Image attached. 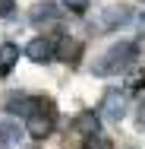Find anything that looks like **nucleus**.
Instances as JSON below:
<instances>
[{
  "label": "nucleus",
  "instance_id": "f257e3e1",
  "mask_svg": "<svg viewBox=\"0 0 145 149\" xmlns=\"http://www.w3.org/2000/svg\"><path fill=\"white\" fill-rule=\"evenodd\" d=\"M133 57H136V45H133V41H120L107 54H101V57L95 60V73H98V76L120 73V70H126V67L133 63Z\"/></svg>",
  "mask_w": 145,
  "mask_h": 149
},
{
  "label": "nucleus",
  "instance_id": "f03ea898",
  "mask_svg": "<svg viewBox=\"0 0 145 149\" xmlns=\"http://www.w3.org/2000/svg\"><path fill=\"white\" fill-rule=\"evenodd\" d=\"M129 6H107V10H101L98 13V19H95V29L98 32H114V29H120V26H126L129 22Z\"/></svg>",
  "mask_w": 145,
  "mask_h": 149
},
{
  "label": "nucleus",
  "instance_id": "7ed1b4c3",
  "mask_svg": "<svg viewBox=\"0 0 145 149\" xmlns=\"http://www.w3.org/2000/svg\"><path fill=\"white\" fill-rule=\"evenodd\" d=\"M101 114L107 120H120L126 114V92L123 89H107L101 98Z\"/></svg>",
  "mask_w": 145,
  "mask_h": 149
},
{
  "label": "nucleus",
  "instance_id": "20e7f679",
  "mask_svg": "<svg viewBox=\"0 0 145 149\" xmlns=\"http://www.w3.org/2000/svg\"><path fill=\"white\" fill-rule=\"evenodd\" d=\"M25 54H29V60H35V63H51L54 60V54H57V41L54 38H32L29 45H25Z\"/></svg>",
  "mask_w": 145,
  "mask_h": 149
},
{
  "label": "nucleus",
  "instance_id": "39448f33",
  "mask_svg": "<svg viewBox=\"0 0 145 149\" xmlns=\"http://www.w3.org/2000/svg\"><path fill=\"white\" fill-rule=\"evenodd\" d=\"M29 19L38 26V29H51V26H57V22H60V6H57V3H51V0L35 3L32 13H29Z\"/></svg>",
  "mask_w": 145,
  "mask_h": 149
},
{
  "label": "nucleus",
  "instance_id": "423d86ee",
  "mask_svg": "<svg viewBox=\"0 0 145 149\" xmlns=\"http://www.w3.org/2000/svg\"><path fill=\"white\" fill-rule=\"evenodd\" d=\"M25 130H29L32 140H44V136H51V130H54V114H44V111H35L25 124Z\"/></svg>",
  "mask_w": 145,
  "mask_h": 149
},
{
  "label": "nucleus",
  "instance_id": "0eeeda50",
  "mask_svg": "<svg viewBox=\"0 0 145 149\" xmlns=\"http://www.w3.org/2000/svg\"><path fill=\"white\" fill-rule=\"evenodd\" d=\"M6 108H10V114H25V118H32V114L41 108V102H38V98H29V95L13 92V98L6 102Z\"/></svg>",
  "mask_w": 145,
  "mask_h": 149
},
{
  "label": "nucleus",
  "instance_id": "6e6552de",
  "mask_svg": "<svg viewBox=\"0 0 145 149\" xmlns=\"http://www.w3.org/2000/svg\"><path fill=\"white\" fill-rule=\"evenodd\" d=\"M19 63V48L13 41H3L0 45V76H10V70Z\"/></svg>",
  "mask_w": 145,
  "mask_h": 149
},
{
  "label": "nucleus",
  "instance_id": "1a4fd4ad",
  "mask_svg": "<svg viewBox=\"0 0 145 149\" xmlns=\"http://www.w3.org/2000/svg\"><path fill=\"white\" fill-rule=\"evenodd\" d=\"M79 54H82V45H79L76 38H63V41L57 45V54H54V57L66 60V63H76V60H79Z\"/></svg>",
  "mask_w": 145,
  "mask_h": 149
},
{
  "label": "nucleus",
  "instance_id": "9d476101",
  "mask_svg": "<svg viewBox=\"0 0 145 149\" xmlns=\"http://www.w3.org/2000/svg\"><path fill=\"white\" fill-rule=\"evenodd\" d=\"M98 127H101V120L95 118V114H79V118L73 120V130H76V133H82L85 140L98 133Z\"/></svg>",
  "mask_w": 145,
  "mask_h": 149
},
{
  "label": "nucleus",
  "instance_id": "9b49d317",
  "mask_svg": "<svg viewBox=\"0 0 145 149\" xmlns=\"http://www.w3.org/2000/svg\"><path fill=\"white\" fill-rule=\"evenodd\" d=\"M19 136H22V130H19L16 120H3L0 124V143H19Z\"/></svg>",
  "mask_w": 145,
  "mask_h": 149
},
{
  "label": "nucleus",
  "instance_id": "f8f14e48",
  "mask_svg": "<svg viewBox=\"0 0 145 149\" xmlns=\"http://www.w3.org/2000/svg\"><path fill=\"white\" fill-rule=\"evenodd\" d=\"M139 89H145V70H136V73H129V79H126V95L129 92H139Z\"/></svg>",
  "mask_w": 145,
  "mask_h": 149
},
{
  "label": "nucleus",
  "instance_id": "ddd939ff",
  "mask_svg": "<svg viewBox=\"0 0 145 149\" xmlns=\"http://www.w3.org/2000/svg\"><path fill=\"white\" fill-rule=\"evenodd\" d=\"M114 143L107 140V136H101V133H95V136H88L85 140V149H111Z\"/></svg>",
  "mask_w": 145,
  "mask_h": 149
},
{
  "label": "nucleus",
  "instance_id": "4468645a",
  "mask_svg": "<svg viewBox=\"0 0 145 149\" xmlns=\"http://www.w3.org/2000/svg\"><path fill=\"white\" fill-rule=\"evenodd\" d=\"M16 13V0H0V19H10Z\"/></svg>",
  "mask_w": 145,
  "mask_h": 149
},
{
  "label": "nucleus",
  "instance_id": "2eb2a0df",
  "mask_svg": "<svg viewBox=\"0 0 145 149\" xmlns=\"http://www.w3.org/2000/svg\"><path fill=\"white\" fill-rule=\"evenodd\" d=\"M63 3H66L73 13H85V10H88V0H63Z\"/></svg>",
  "mask_w": 145,
  "mask_h": 149
},
{
  "label": "nucleus",
  "instance_id": "dca6fc26",
  "mask_svg": "<svg viewBox=\"0 0 145 149\" xmlns=\"http://www.w3.org/2000/svg\"><path fill=\"white\" fill-rule=\"evenodd\" d=\"M139 127H142V130H145V102H142V105H139Z\"/></svg>",
  "mask_w": 145,
  "mask_h": 149
},
{
  "label": "nucleus",
  "instance_id": "f3484780",
  "mask_svg": "<svg viewBox=\"0 0 145 149\" xmlns=\"http://www.w3.org/2000/svg\"><path fill=\"white\" fill-rule=\"evenodd\" d=\"M142 3H145V0H142Z\"/></svg>",
  "mask_w": 145,
  "mask_h": 149
}]
</instances>
